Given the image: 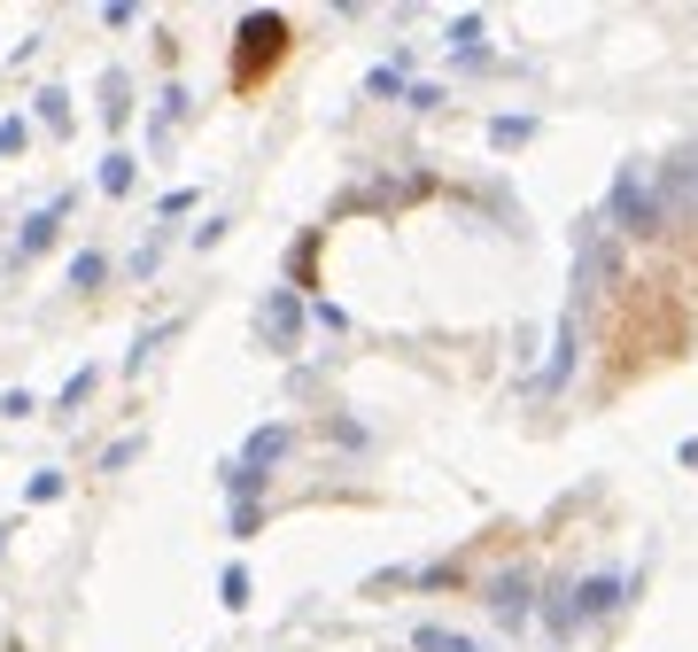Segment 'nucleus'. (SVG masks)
I'll return each instance as SVG.
<instances>
[{
    "label": "nucleus",
    "mask_w": 698,
    "mask_h": 652,
    "mask_svg": "<svg viewBox=\"0 0 698 652\" xmlns=\"http://www.w3.org/2000/svg\"><path fill=\"white\" fill-rule=\"evenodd\" d=\"M605 210H614V225H621V233H660V225H667V202L644 187V172H637V163L614 179V202H605Z\"/></svg>",
    "instance_id": "1"
},
{
    "label": "nucleus",
    "mask_w": 698,
    "mask_h": 652,
    "mask_svg": "<svg viewBox=\"0 0 698 652\" xmlns=\"http://www.w3.org/2000/svg\"><path fill=\"white\" fill-rule=\"evenodd\" d=\"M280 47H288V24H280V16H248V24H241V62H233V78L248 86L256 62H280Z\"/></svg>",
    "instance_id": "2"
},
{
    "label": "nucleus",
    "mask_w": 698,
    "mask_h": 652,
    "mask_svg": "<svg viewBox=\"0 0 698 652\" xmlns=\"http://www.w3.org/2000/svg\"><path fill=\"white\" fill-rule=\"evenodd\" d=\"M265 335H272V350H295V335H303V311H295V295H288V288H272V295H265Z\"/></svg>",
    "instance_id": "3"
},
{
    "label": "nucleus",
    "mask_w": 698,
    "mask_h": 652,
    "mask_svg": "<svg viewBox=\"0 0 698 652\" xmlns=\"http://www.w3.org/2000/svg\"><path fill=\"white\" fill-rule=\"evenodd\" d=\"M489 606H497V621H528V575H520V567L497 575L489 583Z\"/></svg>",
    "instance_id": "4"
},
{
    "label": "nucleus",
    "mask_w": 698,
    "mask_h": 652,
    "mask_svg": "<svg viewBox=\"0 0 698 652\" xmlns=\"http://www.w3.org/2000/svg\"><path fill=\"white\" fill-rule=\"evenodd\" d=\"M614 606H621V583H614V575H590V583L574 591V614H582V621H597V614H614Z\"/></svg>",
    "instance_id": "5"
},
{
    "label": "nucleus",
    "mask_w": 698,
    "mask_h": 652,
    "mask_svg": "<svg viewBox=\"0 0 698 652\" xmlns=\"http://www.w3.org/2000/svg\"><path fill=\"white\" fill-rule=\"evenodd\" d=\"M280 451H288V428H256V435H248V451H241V466H248V474H265Z\"/></svg>",
    "instance_id": "6"
},
{
    "label": "nucleus",
    "mask_w": 698,
    "mask_h": 652,
    "mask_svg": "<svg viewBox=\"0 0 698 652\" xmlns=\"http://www.w3.org/2000/svg\"><path fill=\"white\" fill-rule=\"evenodd\" d=\"M55 225H62V202H47L32 225H24V241H16V257H39L47 249V241H55Z\"/></svg>",
    "instance_id": "7"
},
{
    "label": "nucleus",
    "mask_w": 698,
    "mask_h": 652,
    "mask_svg": "<svg viewBox=\"0 0 698 652\" xmlns=\"http://www.w3.org/2000/svg\"><path fill=\"white\" fill-rule=\"evenodd\" d=\"M102 195H132V155H125V148L102 155Z\"/></svg>",
    "instance_id": "8"
},
{
    "label": "nucleus",
    "mask_w": 698,
    "mask_h": 652,
    "mask_svg": "<svg viewBox=\"0 0 698 652\" xmlns=\"http://www.w3.org/2000/svg\"><path fill=\"white\" fill-rule=\"evenodd\" d=\"M528 132H536L528 117H497V125H489V140H497V148H520V140H528Z\"/></svg>",
    "instance_id": "9"
},
{
    "label": "nucleus",
    "mask_w": 698,
    "mask_h": 652,
    "mask_svg": "<svg viewBox=\"0 0 698 652\" xmlns=\"http://www.w3.org/2000/svg\"><path fill=\"white\" fill-rule=\"evenodd\" d=\"M102 272H109V265H102V257H94V249H85V257H78V265H70V288H102Z\"/></svg>",
    "instance_id": "10"
},
{
    "label": "nucleus",
    "mask_w": 698,
    "mask_h": 652,
    "mask_svg": "<svg viewBox=\"0 0 698 652\" xmlns=\"http://www.w3.org/2000/svg\"><path fill=\"white\" fill-rule=\"evenodd\" d=\"M419 652H474V644L451 637V629H419Z\"/></svg>",
    "instance_id": "11"
},
{
    "label": "nucleus",
    "mask_w": 698,
    "mask_h": 652,
    "mask_svg": "<svg viewBox=\"0 0 698 652\" xmlns=\"http://www.w3.org/2000/svg\"><path fill=\"white\" fill-rule=\"evenodd\" d=\"M218 591H225V606H248V575H241V567H225Z\"/></svg>",
    "instance_id": "12"
},
{
    "label": "nucleus",
    "mask_w": 698,
    "mask_h": 652,
    "mask_svg": "<svg viewBox=\"0 0 698 652\" xmlns=\"http://www.w3.org/2000/svg\"><path fill=\"white\" fill-rule=\"evenodd\" d=\"M451 39H458V47L474 55V47H481V16H458V24H451Z\"/></svg>",
    "instance_id": "13"
},
{
    "label": "nucleus",
    "mask_w": 698,
    "mask_h": 652,
    "mask_svg": "<svg viewBox=\"0 0 698 652\" xmlns=\"http://www.w3.org/2000/svg\"><path fill=\"white\" fill-rule=\"evenodd\" d=\"M9 148H24V117H9V125H0V155H9Z\"/></svg>",
    "instance_id": "14"
},
{
    "label": "nucleus",
    "mask_w": 698,
    "mask_h": 652,
    "mask_svg": "<svg viewBox=\"0 0 698 652\" xmlns=\"http://www.w3.org/2000/svg\"><path fill=\"white\" fill-rule=\"evenodd\" d=\"M474 652H481V644H474Z\"/></svg>",
    "instance_id": "15"
}]
</instances>
